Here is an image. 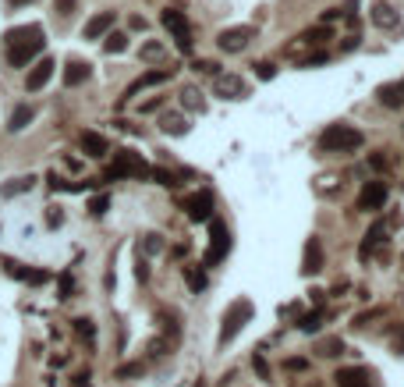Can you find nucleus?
Listing matches in <instances>:
<instances>
[{
  "instance_id": "f257e3e1",
  "label": "nucleus",
  "mask_w": 404,
  "mask_h": 387,
  "mask_svg": "<svg viewBox=\"0 0 404 387\" xmlns=\"http://www.w3.org/2000/svg\"><path fill=\"white\" fill-rule=\"evenodd\" d=\"M4 46H8V64L11 68H25L36 53H43L46 33H43V25H18V28H11V33L4 36Z\"/></svg>"
},
{
  "instance_id": "f03ea898",
  "label": "nucleus",
  "mask_w": 404,
  "mask_h": 387,
  "mask_svg": "<svg viewBox=\"0 0 404 387\" xmlns=\"http://www.w3.org/2000/svg\"><path fill=\"white\" fill-rule=\"evenodd\" d=\"M365 142V135L351 125H330L323 135H319V150L323 153H351Z\"/></svg>"
},
{
  "instance_id": "7ed1b4c3",
  "label": "nucleus",
  "mask_w": 404,
  "mask_h": 387,
  "mask_svg": "<svg viewBox=\"0 0 404 387\" xmlns=\"http://www.w3.org/2000/svg\"><path fill=\"white\" fill-rule=\"evenodd\" d=\"M256 316V306L248 302V299H234L231 306H227V313H224V320H220V345H231L245 327H248V320Z\"/></svg>"
},
{
  "instance_id": "20e7f679",
  "label": "nucleus",
  "mask_w": 404,
  "mask_h": 387,
  "mask_svg": "<svg viewBox=\"0 0 404 387\" xmlns=\"http://www.w3.org/2000/svg\"><path fill=\"white\" fill-rule=\"evenodd\" d=\"M231 252V227L220 217H209V249L202 256V266H216L224 263V256Z\"/></svg>"
},
{
  "instance_id": "39448f33",
  "label": "nucleus",
  "mask_w": 404,
  "mask_h": 387,
  "mask_svg": "<svg viewBox=\"0 0 404 387\" xmlns=\"http://www.w3.org/2000/svg\"><path fill=\"white\" fill-rule=\"evenodd\" d=\"M121 178H149V164L135 150H121L107 167V182H121Z\"/></svg>"
},
{
  "instance_id": "423d86ee",
  "label": "nucleus",
  "mask_w": 404,
  "mask_h": 387,
  "mask_svg": "<svg viewBox=\"0 0 404 387\" xmlns=\"http://www.w3.org/2000/svg\"><path fill=\"white\" fill-rule=\"evenodd\" d=\"M160 22L167 25V33L174 36L177 50H181V53H192V25H188V18H184L177 8H167V11L160 15Z\"/></svg>"
},
{
  "instance_id": "0eeeda50",
  "label": "nucleus",
  "mask_w": 404,
  "mask_h": 387,
  "mask_svg": "<svg viewBox=\"0 0 404 387\" xmlns=\"http://www.w3.org/2000/svg\"><path fill=\"white\" fill-rule=\"evenodd\" d=\"M387 199H390L387 182H383V178H372V182H365L362 192H358V210L376 214V210H383V206H387Z\"/></svg>"
},
{
  "instance_id": "6e6552de",
  "label": "nucleus",
  "mask_w": 404,
  "mask_h": 387,
  "mask_svg": "<svg viewBox=\"0 0 404 387\" xmlns=\"http://www.w3.org/2000/svg\"><path fill=\"white\" fill-rule=\"evenodd\" d=\"M181 210L188 214V221L206 224V221L213 217V210H216V199H213V192H209V189H199V192H192L188 199L181 203Z\"/></svg>"
},
{
  "instance_id": "1a4fd4ad",
  "label": "nucleus",
  "mask_w": 404,
  "mask_h": 387,
  "mask_svg": "<svg viewBox=\"0 0 404 387\" xmlns=\"http://www.w3.org/2000/svg\"><path fill=\"white\" fill-rule=\"evenodd\" d=\"M252 40H256V28L252 25H234V28H224L220 40H216V46H220L224 53H241Z\"/></svg>"
},
{
  "instance_id": "9d476101",
  "label": "nucleus",
  "mask_w": 404,
  "mask_h": 387,
  "mask_svg": "<svg viewBox=\"0 0 404 387\" xmlns=\"http://www.w3.org/2000/svg\"><path fill=\"white\" fill-rule=\"evenodd\" d=\"M326 266V256H323V242L313 234L305 242V256H301V274H308V277H316L319 270Z\"/></svg>"
},
{
  "instance_id": "9b49d317",
  "label": "nucleus",
  "mask_w": 404,
  "mask_h": 387,
  "mask_svg": "<svg viewBox=\"0 0 404 387\" xmlns=\"http://www.w3.org/2000/svg\"><path fill=\"white\" fill-rule=\"evenodd\" d=\"M216 96L224 100H245L248 96V82H241V75H216Z\"/></svg>"
},
{
  "instance_id": "f8f14e48",
  "label": "nucleus",
  "mask_w": 404,
  "mask_h": 387,
  "mask_svg": "<svg viewBox=\"0 0 404 387\" xmlns=\"http://www.w3.org/2000/svg\"><path fill=\"white\" fill-rule=\"evenodd\" d=\"M53 68H57V64H53V57H43V61L25 75V89H28V93H39V89L53 78Z\"/></svg>"
},
{
  "instance_id": "ddd939ff",
  "label": "nucleus",
  "mask_w": 404,
  "mask_h": 387,
  "mask_svg": "<svg viewBox=\"0 0 404 387\" xmlns=\"http://www.w3.org/2000/svg\"><path fill=\"white\" fill-rule=\"evenodd\" d=\"M114 22H117V15H114V11H100V15H92V18L85 22V28H82V36H85V40H100V36H107L110 28H114Z\"/></svg>"
},
{
  "instance_id": "4468645a",
  "label": "nucleus",
  "mask_w": 404,
  "mask_h": 387,
  "mask_svg": "<svg viewBox=\"0 0 404 387\" xmlns=\"http://www.w3.org/2000/svg\"><path fill=\"white\" fill-rule=\"evenodd\" d=\"M337 387H372V377H369V370H362V366H344V370H337Z\"/></svg>"
},
{
  "instance_id": "2eb2a0df",
  "label": "nucleus",
  "mask_w": 404,
  "mask_h": 387,
  "mask_svg": "<svg viewBox=\"0 0 404 387\" xmlns=\"http://www.w3.org/2000/svg\"><path fill=\"white\" fill-rule=\"evenodd\" d=\"M78 142H82V153H85V157H96V160L107 157V150H110V142H107L100 132H82Z\"/></svg>"
},
{
  "instance_id": "dca6fc26",
  "label": "nucleus",
  "mask_w": 404,
  "mask_h": 387,
  "mask_svg": "<svg viewBox=\"0 0 404 387\" xmlns=\"http://www.w3.org/2000/svg\"><path fill=\"white\" fill-rule=\"evenodd\" d=\"M376 100H380L383 107H390V110H397V107L404 103V89H401V82H390V85H380V89H376Z\"/></svg>"
},
{
  "instance_id": "f3484780",
  "label": "nucleus",
  "mask_w": 404,
  "mask_h": 387,
  "mask_svg": "<svg viewBox=\"0 0 404 387\" xmlns=\"http://www.w3.org/2000/svg\"><path fill=\"white\" fill-rule=\"evenodd\" d=\"M89 75H92L89 61H68V68H64V85H68V89H71V85H82V82H89Z\"/></svg>"
},
{
  "instance_id": "a211bd4d",
  "label": "nucleus",
  "mask_w": 404,
  "mask_h": 387,
  "mask_svg": "<svg viewBox=\"0 0 404 387\" xmlns=\"http://www.w3.org/2000/svg\"><path fill=\"white\" fill-rule=\"evenodd\" d=\"M33 117H36V107H28V103L15 107L11 121H8V132H21V128H28V121H33Z\"/></svg>"
},
{
  "instance_id": "6ab92c4d",
  "label": "nucleus",
  "mask_w": 404,
  "mask_h": 387,
  "mask_svg": "<svg viewBox=\"0 0 404 387\" xmlns=\"http://www.w3.org/2000/svg\"><path fill=\"white\" fill-rule=\"evenodd\" d=\"M181 107H188V110H195V114L206 110V100H202V93H199L195 85H184V89H181Z\"/></svg>"
},
{
  "instance_id": "aec40b11",
  "label": "nucleus",
  "mask_w": 404,
  "mask_h": 387,
  "mask_svg": "<svg viewBox=\"0 0 404 387\" xmlns=\"http://www.w3.org/2000/svg\"><path fill=\"white\" fill-rule=\"evenodd\" d=\"M160 82H167V71H146L142 78H135V82L128 85V93H124V96H135L139 89H146V85H160Z\"/></svg>"
},
{
  "instance_id": "412c9836",
  "label": "nucleus",
  "mask_w": 404,
  "mask_h": 387,
  "mask_svg": "<svg viewBox=\"0 0 404 387\" xmlns=\"http://www.w3.org/2000/svg\"><path fill=\"white\" fill-rule=\"evenodd\" d=\"M372 22H376L380 28H397V15H394V8H387V4H376V8H372Z\"/></svg>"
},
{
  "instance_id": "4be33fe9",
  "label": "nucleus",
  "mask_w": 404,
  "mask_h": 387,
  "mask_svg": "<svg viewBox=\"0 0 404 387\" xmlns=\"http://www.w3.org/2000/svg\"><path fill=\"white\" fill-rule=\"evenodd\" d=\"M323 40H333L326 22H319V25H313V28H305V33H301V43H323Z\"/></svg>"
},
{
  "instance_id": "5701e85b",
  "label": "nucleus",
  "mask_w": 404,
  "mask_h": 387,
  "mask_svg": "<svg viewBox=\"0 0 404 387\" xmlns=\"http://www.w3.org/2000/svg\"><path fill=\"white\" fill-rule=\"evenodd\" d=\"M316 352L323 355V359H337V355L344 352V341H340V338H323V341L316 345Z\"/></svg>"
},
{
  "instance_id": "b1692460",
  "label": "nucleus",
  "mask_w": 404,
  "mask_h": 387,
  "mask_svg": "<svg viewBox=\"0 0 404 387\" xmlns=\"http://www.w3.org/2000/svg\"><path fill=\"white\" fill-rule=\"evenodd\" d=\"M164 132H167V135H184V132H188V117L167 114V117H164Z\"/></svg>"
},
{
  "instance_id": "393cba45",
  "label": "nucleus",
  "mask_w": 404,
  "mask_h": 387,
  "mask_svg": "<svg viewBox=\"0 0 404 387\" xmlns=\"http://www.w3.org/2000/svg\"><path fill=\"white\" fill-rule=\"evenodd\" d=\"M184 281H188L192 291H202L206 288V266H184Z\"/></svg>"
},
{
  "instance_id": "a878e982",
  "label": "nucleus",
  "mask_w": 404,
  "mask_h": 387,
  "mask_svg": "<svg viewBox=\"0 0 404 387\" xmlns=\"http://www.w3.org/2000/svg\"><path fill=\"white\" fill-rule=\"evenodd\" d=\"M103 50H107V53H124V50H128V36H124V33H107Z\"/></svg>"
},
{
  "instance_id": "bb28decb",
  "label": "nucleus",
  "mask_w": 404,
  "mask_h": 387,
  "mask_svg": "<svg viewBox=\"0 0 404 387\" xmlns=\"http://www.w3.org/2000/svg\"><path fill=\"white\" fill-rule=\"evenodd\" d=\"M11 274L21 277V281H28V284H43V281L50 277L46 270H25V266H11Z\"/></svg>"
},
{
  "instance_id": "cd10ccee",
  "label": "nucleus",
  "mask_w": 404,
  "mask_h": 387,
  "mask_svg": "<svg viewBox=\"0 0 404 387\" xmlns=\"http://www.w3.org/2000/svg\"><path fill=\"white\" fill-rule=\"evenodd\" d=\"M319 323H323V309H313V313H308L298 327H301L305 334H316V331H319Z\"/></svg>"
},
{
  "instance_id": "c85d7f7f",
  "label": "nucleus",
  "mask_w": 404,
  "mask_h": 387,
  "mask_svg": "<svg viewBox=\"0 0 404 387\" xmlns=\"http://www.w3.org/2000/svg\"><path fill=\"white\" fill-rule=\"evenodd\" d=\"M149 178H152L157 185H164V189H174V185H177V182H174V174L164 171V167H149Z\"/></svg>"
},
{
  "instance_id": "c756f323",
  "label": "nucleus",
  "mask_w": 404,
  "mask_h": 387,
  "mask_svg": "<svg viewBox=\"0 0 404 387\" xmlns=\"http://www.w3.org/2000/svg\"><path fill=\"white\" fill-rule=\"evenodd\" d=\"M380 234H383V224H372V227H369L365 242H362V256H369V252H372V246L380 242Z\"/></svg>"
},
{
  "instance_id": "7c9ffc66",
  "label": "nucleus",
  "mask_w": 404,
  "mask_h": 387,
  "mask_svg": "<svg viewBox=\"0 0 404 387\" xmlns=\"http://www.w3.org/2000/svg\"><path fill=\"white\" fill-rule=\"evenodd\" d=\"M387 334H390V345H394V352H401V355H404V323H394Z\"/></svg>"
},
{
  "instance_id": "2f4dec72",
  "label": "nucleus",
  "mask_w": 404,
  "mask_h": 387,
  "mask_svg": "<svg viewBox=\"0 0 404 387\" xmlns=\"http://www.w3.org/2000/svg\"><path fill=\"white\" fill-rule=\"evenodd\" d=\"M160 57H164V46L160 43H146L142 46V61H160Z\"/></svg>"
},
{
  "instance_id": "473e14b6",
  "label": "nucleus",
  "mask_w": 404,
  "mask_h": 387,
  "mask_svg": "<svg viewBox=\"0 0 404 387\" xmlns=\"http://www.w3.org/2000/svg\"><path fill=\"white\" fill-rule=\"evenodd\" d=\"M107 206H110V199H107V196H96V199L89 203V214H92V217H103Z\"/></svg>"
},
{
  "instance_id": "72a5a7b5",
  "label": "nucleus",
  "mask_w": 404,
  "mask_h": 387,
  "mask_svg": "<svg viewBox=\"0 0 404 387\" xmlns=\"http://www.w3.org/2000/svg\"><path fill=\"white\" fill-rule=\"evenodd\" d=\"M75 4H78V0H57V4H53V11H57L60 18H68V15L75 11Z\"/></svg>"
},
{
  "instance_id": "f704fd0d",
  "label": "nucleus",
  "mask_w": 404,
  "mask_h": 387,
  "mask_svg": "<svg viewBox=\"0 0 404 387\" xmlns=\"http://www.w3.org/2000/svg\"><path fill=\"white\" fill-rule=\"evenodd\" d=\"M256 75L266 82V78H273V75H276V64H270V61H259V64H256Z\"/></svg>"
},
{
  "instance_id": "c9c22d12",
  "label": "nucleus",
  "mask_w": 404,
  "mask_h": 387,
  "mask_svg": "<svg viewBox=\"0 0 404 387\" xmlns=\"http://www.w3.org/2000/svg\"><path fill=\"white\" fill-rule=\"evenodd\" d=\"M142 249H146V252H160V249H164V242H160V234H146V242H142Z\"/></svg>"
},
{
  "instance_id": "e433bc0d",
  "label": "nucleus",
  "mask_w": 404,
  "mask_h": 387,
  "mask_svg": "<svg viewBox=\"0 0 404 387\" xmlns=\"http://www.w3.org/2000/svg\"><path fill=\"white\" fill-rule=\"evenodd\" d=\"M75 331H78L85 341H92V323H89V320H75Z\"/></svg>"
},
{
  "instance_id": "4c0bfd02",
  "label": "nucleus",
  "mask_w": 404,
  "mask_h": 387,
  "mask_svg": "<svg viewBox=\"0 0 404 387\" xmlns=\"http://www.w3.org/2000/svg\"><path fill=\"white\" fill-rule=\"evenodd\" d=\"M195 71H206V75H220V64H216V61H199V64H195Z\"/></svg>"
},
{
  "instance_id": "58836bf2",
  "label": "nucleus",
  "mask_w": 404,
  "mask_h": 387,
  "mask_svg": "<svg viewBox=\"0 0 404 387\" xmlns=\"http://www.w3.org/2000/svg\"><path fill=\"white\" fill-rule=\"evenodd\" d=\"M369 167H372V171H387V157H383V153H372V157H369Z\"/></svg>"
},
{
  "instance_id": "ea45409f",
  "label": "nucleus",
  "mask_w": 404,
  "mask_h": 387,
  "mask_svg": "<svg viewBox=\"0 0 404 387\" xmlns=\"http://www.w3.org/2000/svg\"><path fill=\"white\" fill-rule=\"evenodd\" d=\"M252 366H256V373H259V377H270V363L263 359V355H256V359H252Z\"/></svg>"
},
{
  "instance_id": "a19ab883",
  "label": "nucleus",
  "mask_w": 404,
  "mask_h": 387,
  "mask_svg": "<svg viewBox=\"0 0 404 387\" xmlns=\"http://www.w3.org/2000/svg\"><path fill=\"white\" fill-rule=\"evenodd\" d=\"M68 295H71V277L64 274V277H60V299H68Z\"/></svg>"
},
{
  "instance_id": "79ce46f5",
  "label": "nucleus",
  "mask_w": 404,
  "mask_h": 387,
  "mask_svg": "<svg viewBox=\"0 0 404 387\" xmlns=\"http://www.w3.org/2000/svg\"><path fill=\"white\" fill-rule=\"evenodd\" d=\"M284 366H288V370H305V366H308V363H305V359H288V363H284Z\"/></svg>"
},
{
  "instance_id": "37998d69",
  "label": "nucleus",
  "mask_w": 404,
  "mask_h": 387,
  "mask_svg": "<svg viewBox=\"0 0 404 387\" xmlns=\"http://www.w3.org/2000/svg\"><path fill=\"white\" fill-rule=\"evenodd\" d=\"M11 8H25V4H33V0H8Z\"/></svg>"
},
{
  "instance_id": "c03bdc74",
  "label": "nucleus",
  "mask_w": 404,
  "mask_h": 387,
  "mask_svg": "<svg viewBox=\"0 0 404 387\" xmlns=\"http://www.w3.org/2000/svg\"><path fill=\"white\" fill-rule=\"evenodd\" d=\"M75 384H78V387H89V377H78Z\"/></svg>"
},
{
  "instance_id": "a18cd8bd",
  "label": "nucleus",
  "mask_w": 404,
  "mask_h": 387,
  "mask_svg": "<svg viewBox=\"0 0 404 387\" xmlns=\"http://www.w3.org/2000/svg\"><path fill=\"white\" fill-rule=\"evenodd\" d=\"M195 387H206V384H195Z\"/></svg>"
},
{
  "instance_id": "49530a36",
  "label": "nucleus",
  "mask_w": 404,
  "mask_h": 387,
  "mask_svg": "<svg viewBox=\"0 0 404 387\" xmlns=\"http://www.w3.org/2000/svg\"><path fill=\"white\" fill-rule=\"evenodd\" d=\"M401 89H404V82H401Z\"/></svg>"
}]
</instances>
